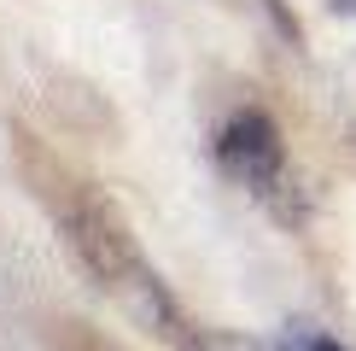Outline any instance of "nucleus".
<instances>
[{
    "mask_svg": "<svg viewBox=\"0 0 356 351\" xmlns=\"http://www.w3.org/2000/svg\"><path fill=\"white\" fill-rule=\"evenodd\" d=\"M70 240H76L82 263L99 275V287H106L123 311H135L140 322H152V328H164V334L181 328V322H175L170 292H164V281L146 270V258L129 246V234L117 228L106 211H70Z\"/></svg>",
    "mask_w": 356,
    "mask_h": 351,
    "instance_id": "nucleus-1",
    "label": "nucleus"
},
{
    "mask_svg": "<svg viewBox=\"0 0 356 351\" xmlns=\"http://www.w3.org/2000/svg\"><path fill=\"white\" fill-rule=\"evenodd\" d=\"M216 158L228 164V176H240L251 194H275L280 176H286V158H280V135L263 111H234L216 135Z\"/></svg>",
    "mask_w": 356,
    "mask_h": 351,
    "instance_id": "nucleus-2",
    "label": "nucleus"
},
{
    "mask_svg": "<svg viewBox=\"0 0 356 351\" xmlns=\"http://www.w3.org/2000/svg\"><path fill=\"white\" fill-rule=\"evenodd\" d=\"M187 351H275L263 340H240V334H199V340H187ZM292 351V345H286Z\"/></svg>",
    "mask_w": 356,
    "mask_h": 351,
    "instance_id": "nucleus-3",
    "label": "nucleus"
},
{
    "mask_svg": "<svg viewBox=\"0 0 356 351\" xmlns=\"http://www.w3.org/2000/svg\"><path fill=\"white\" fill-rule=\"evenodd\" d=\"M298 351H339L333 340H298Z\"/></svg>",
    "mask_w": 356,
    "mask_h": 351,
    "instance_id": "nucleus-4",
    "label": "nucleus"
}]
</instances>
